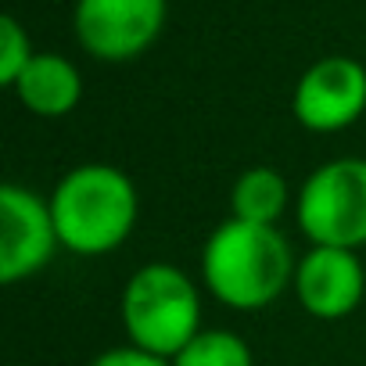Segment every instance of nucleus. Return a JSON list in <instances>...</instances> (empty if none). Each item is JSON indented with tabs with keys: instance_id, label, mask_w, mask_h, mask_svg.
I'll list each match as a JSON object with an SVG mask.
<instances>
[{
	"instance_id": "6",
	"label": "nucleus",
	"mask_w": 366,
	"mask_h": 366,
	"mask_svg": "<svg viewBox=\"0 0 366 366\" xmlns=\"http://www.w3.org/2000/svg\"><path fill=\"white\" fill-rule=\"evenodd\" d=\"M51 202L36 198L19 183L0 187V280L19 284L44 269L58 248Z\"/></svg>"
},
{
	"instance_id": "1",
	"label": "nucleus",
	"mask_w": 366,
	"mask_h": 366,
	"mask_svg": "<svg viewBox=\"0 0 366 366\" xmlns=\"http://www.w3.org/2000/svg\"><path fill=\"white\" fill-rule=\"evenodd\" d=\"M205 287L230 309H266L295 280V259L277 227L230 216L202 252Z\"/></svg>"
},
{
	"instance_id": "9",
	"label": "nucleus",
	"mask_w": 366,
	"mask_h": 366,
	"mask_svg": "<svg viewBox=\"0 0 366 366\" xmlns=\"http://www.w3.org/2000/svg\"><path fill=\"white\" fill-rule=\"evenodd\" d=\"M15 97L44 119H61L69 115L79 97H83V79L76 72V65L61 54H33V61L22 69V76L15 79Z\"/></svg>"
},
{
	"instance_id": "2",
	"label": "nucleus",
	"mask_w": 366,
	"mask_h": 366,
	"mask_svg": "<svg viewBox=\"0 0 366 366\" xmlns=\"http://www.w3.org/2000/svg\"><path fill=\"white\" fill-rule=\"evenodd\" d=\"M137 191L122 169L90 162L76 165L51 194L58 241L76 255L115 252L137 223Z\"/></svg>"
},
{
	"instance_id": "4",
	"label": "nucleus",
	"mask_w": 366,
	"mask_h": 366,
	"mask_svg": "<svg viewBox=\"0 0 366 366\" xmlns=\"http://www.w3.org/2000/svg\"><path fill=\"white\" fill-rule=\"evenodd\" d=\"M298 227L312 244H366V158H334L305 179Z\"/></svg>"
},
{
	"instance_id": "12",
	"label": "nucleus",
	"mask_w": 366,
	"mask_h": 366,
	"mask_svg": "<svg viewBox=\"0 0 366 366\" xmlns=\"http://www.w3.org/2000/svg\"><path fill=\"white\" fill-rule=\"evenodd\" d=\"M29 61H33V47H29L26 29L11 15L0 19V83L15 86V79L22 76V69Z\"/></svg>"
},
{
	"instance_id": "10",
	"label": "nucleus",
	"mask_w": 366,
	"mask_h": 366,
	"mask_svg": "<svg viewBox=\"0 0 366 366\" xmlns=\"http://www.w3.org/2000/svg\"><path fill=\"white\" fill-rule=\"evenodd\" d=\"M230 209L244 223L277 227V219L287 209V179L269 165H255L241 172L234 183V194H230Z\"/></svg>"
},
{
	"instance_id": "11",
	"label": "nucleus",
	"mask_w": 366,
	"mask_h": 366,
	"mask_svg": "<svg viewBox=\"0 0 366 366\" xmlns=\"http://www.w3.org/2000/svg\"><path fill=\"white\" fill-rule=\"evenodd\" d=\"M172 366H252V348L230 330H198L172 355Z\"/></svg>"
},
{
	"instance_id": "7",
	"label": "nucleus",
	"mask_w": 366,
	"mask_h": 366,
	"mask_svg": "<svg viewBox=\"0 0 366 366\" xmlns=\"http://www.w3.org/2000/svg\"><path fill=\"white\" fill-rule=\"evenodd\" d=\"M366 112V69L355 58H323L295 86V119L312 133L352 126Z\"/></svg>"
},
{
	"instance_id": "13",
	"label": "nucleus",
	"mask_w": 366,
	"mask_h": 366,
	"mask_svg": "<svg viewBox=\"0 0 366 366\" xmlns=\"http://www.w3.org/2000/svg\"><path fill=\"white\" fill-rule=\"evenodd\" d=\"M90 366H172V362H165L162 355H151V352L129 345V348H112V352L97 355Z\"/></svg>"
},
{
	"instance_id": "8",
	"label": "nucleus",
	"mask_w": 366,
	"mask_h": 366,
	"mask_svg": "<svg viewBox=\"0 0 366 366\" xmlns=\"http://www.w3.org/2000/svg\"><path fill=\"white\" fill-rule=\"evenodd\" d=\"M362 266L352 248L312 244L295 266V295L302 309L316 320H341L362 302Z\"/></svg>"
},
{
	"instance_id": "5",
	"label": "nucleus",
	"mask_w": 366,
	"mask_h": 366,
	"mask_svg": "<svg viewBox=\"0 0 366 366\" xmlns=\"http://www.w3.org/2000/svg\"><path fill=\"white\" fill-rule=\"evenodd\" d=\"M165 26V0H76V36L101 61L144 54Z\"/></svg>"
},
{
	"instance_id": "3",
	"label": "nucleus",
	"mask_w": 366,
	"mask_h": 366,
	"mask_svg": "<svg viewBox=\"0 0 366 366\" xmlns=\"http://www.w3.org/2000/svg\"><path fill=\"white\" fill-rule=\"evenodd\" d=\"M122 323L137 348L172 359L202 330L194 280L169 262L140 266L122 291Z\"/></svg>"
}]
</instances>
